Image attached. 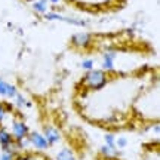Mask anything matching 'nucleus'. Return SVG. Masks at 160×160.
Listing matches in <instances>:
<instances>
[{
  "label": "nucleus",
  "instance_id": "6",
  "mask_svg": "<svg viewBox=\"0 0 160 160\" xmlns=\"http://www.w3.org/2000/svg\"><path fill=\"white\" fill-rule=\"evenodd\" d=\"M89 40H91V36L89 34L79 33V34L73 36V45H76V46H86V45H89Z\"/></svg>",
  "mask_w": 160,
  "mask_h": 160
},
{
  "label": "nucleus",
  "instance_id": "7",
  "mask_svg": "<svg viewBox=\"0 0 160 160\" xmlns=\"http://www.w3.org/2000/svg\"><path fill=\"white\" fill-rule=\"evenodd\" d=\"M57 160H76V157H74V154H73L71 150L64 148L57 154Z\"/></svg>",
  "mask_w": 160,
  "mask_h": 160
},
{
  "label": "nucleus",
  "instance_id": "17",
  "mask_svg": "<svg viewBox=\"0 0 160 160\" xmlns=\"http://www.w3.org/2000/svg\"><path fill=\"white\" fill-rule=\"evenodd\" d=\"M15 157L17 156H13V154H11V153H2V156H0V160H15Z\"/></svg>",
  "mask_w": 160,
  "mask_h": 160
},
{
  "label": "nucleus",
  "instance_id": "11",
  "mask_svg": "<svg viewBox=\"0 0 160 160\" xmlns=\"http://www.w3.org/2000/svg\"><path fill=\"white\" fill-rule=\"evenodd\" d=\"M11 110V107L8 105V104H5V102H0V123L5 120V117H6V114H8V111Z\"/></svg>",
  "mask_w": 160,
  "mask_h": 160
},
{
  "label": "nucleus",
  "instance_id": "2",
  "mask_svg": "<svg viewBox=\"0 0 160 160\" xmlns=\"http://www.w3.org/2000/svg\"><path fill=\"white\" fill-rule=\"evenodd\" d=\"M28 133H30L28 128H27V125L24 123L22 120H15L12 123V137L15 138L17 141L21 139V138H25Z\"/></svg>",
  "mask_w": 160,
  "mask_h": 160
},
{
  "label": "nucleus",
  "instance_id": "1",
  "mask_svg": "<svg viewBox=\"0 0 160 160\" xmlns=\"http://www.w3.org/2000/svg\"><path fill=\"white\" fill-rule=\"evenodd\" d=\"M107 73L104 70H91L88 71L86 76L83 77V86L86 89H101L102 86H105L107 83Z\"/></svg>",
  "mask_w": 160,
  "mask_h": 160
},
{
  "label": "nucleus",
  "instance_id": "12",
  "mask_svg": "<svg viewBox=\"0 0 160 160\" xmlns=\"http://www.w3.org/2000/svg\"><path fill=\"white\" fill-rule=\"evenodd\" d=\"M93 65H95L93 59H83V61H82V68L86 70V71H91V70H93Z\"/></svg>",
  "mask_w": 160,
  "mask_h": 160
},
{
  "label": "nucleus",
  "instance_id": "5",
  "mask_svg": "<svg viewBox=\"0 0 160 160\" xmlns=\"http://www.w3.org/2000/svg\"><path fill=\"white\" fill-rule=\"evenodd\" d=\"M12 142H13L12 133L6 131L5 128H0V145H2V148H3V147H8V145H11Z\"/></svg>",
  "mask_w": 160,
  "mask_h": 160
},
{
  "label": "nucleus",
  "instance_id": "16",
  "mask_svg": "<svg viewBox=\"0 0 160 160\" xmlns=\"http://www.w3.org/2000/svg\"><path fill=\"white\" fill-rule=\"evenodd\" d=\"M45 3H46V0H43L42 3H36V5H34V9H36L37 12H45V11H46Z\"/></svg>",
  "mask_w": 160,
  "mask_h": 160
},
{
  "label": "nucleus",
  "instance_id": "10",
  "mask_svg": "<svg viewBox=\"0 0 160 160\" xmlns=\"http://www.w3.org/2000/svg\"><path fill=\"white\" fill-rule=\"evenodd\" d=\"M101 153H102L105 157H114L116 156V148H111V147H108V145H102Z\"/></svg>",
  "mask_w": 160,
  "mask_h": 160
},
{
  "label": "nucleus",
  "instance_id": "13",
  "mask_svg": "<svg viewBox=\"0 0 160 160\" xmlns=\"http://www.w3.org/2000/svg\"><path fill=\"white\" fill-rule=\"evenodd\" d=\"M18 93V91H17V88L13 85H8V89H6V95L9 98H15V95Z\"/></svg>",
  "mask_w": 160,
  "mask_h": 160
},
{
  "label": "nucleus",
  "instance_id": "15",
  "mask_svg": "<svg viewBox=\"0 0 160 160\" xmlns=\"http://www.w3.org/2000/svg\"><path fill=\"white\" fill-rule=\"evenodd\" d=\"M8 85H9V83H6L5 80L0 79V95H6V89H8Z\"/></svg>",
  "mask_w": 160,
  "mask_h": 160
},
{
  "label": "nucleus",
  "instance_id": "8",
  "mask_svg": "<svg viewBox=\"0 0 160 160\" xmlns=\"http://www.w3.org/2000/svg\"><path fill=\"white\" fill-rule=\"evenodd\" d=\"M13 99H15V102H17L18 107H30V105H31V104H30L28 101H27V99L21 95V93H17Z\"/></svg>",
  "mask_w": 160,
  "mask_h": 160
},
{
  "label": "nucleus",
  "instance_id": "3",
  "mask_svg": "<svg viewBox=\"0 0 160 160\" xmlns=\"http://www.w3.org/2000/svg\"><path fill=\"white\" fill-rule=\"evenodd\" d=\"M28 139H30V144L37 150H46L49 147V142L46 141V138L42 133H39V132H30Z\"/></svg>",
  "mask_w": 160,
  "mask_h": 160
},
{
  "label": "nucleus",
  "instance_id": "18",
  "mask_svg": "<svg viewBox=\"0 0 160 160\" xmlns=\"http://www.w3.org/2000/svg\"><path fill=\"white\" fill-rule=\"evenodd\" d=\"M52 2H53V3H57V2H58V0H52Z\"/></svg>",
  "mask_w": 160,
  "mask_h": 160
},
{
  "label": "nucleus",
  "instance_id": "9",
  "mask_svg": "<svg viewBox=\"0 0 160 160\" xmlns=\"http://www.w3.org/2000/svg\"><path fill=\"white\" fill-rule=\"evenodd\" d=\"M104 139H105V145H108L111 148H116V137L113 133H105Z\"/></svg>",
  "mask_w": 160,
  "mask_h": 160
},
{
  "label": "nucleus",
  "instance_id": "14",
  "mask_svg": "<svg viewBox=\"0 0 160 160\" xmlns=\"http://www.w3.org/2000/svg\"><path fill=\"white\" fill-rule=\"evenodd\" d=\"M128 141H126V138H119V139H116V147L117 148H125Z\"/></svg>",
  "mask_w": 160,
  "mask_h": 160
},
{
  "label": "nucleus",
  "instance_id": "4",
  "mask_svg": "<svg viewBox=\"0 0 160 160\" xmlns=\"http://www.w3.org/2000/svg\"><path fill=\"white\" fill-rule=\"evenodd\" d=\"M43 137L46 138V141L49 142V145H53L57 144L59 139H61V135H59V131L53 126H48L45 128V132H43Z\"/></svg>",
  "mask_w": 160,
  "mask_h": 160
}]
</instances>
